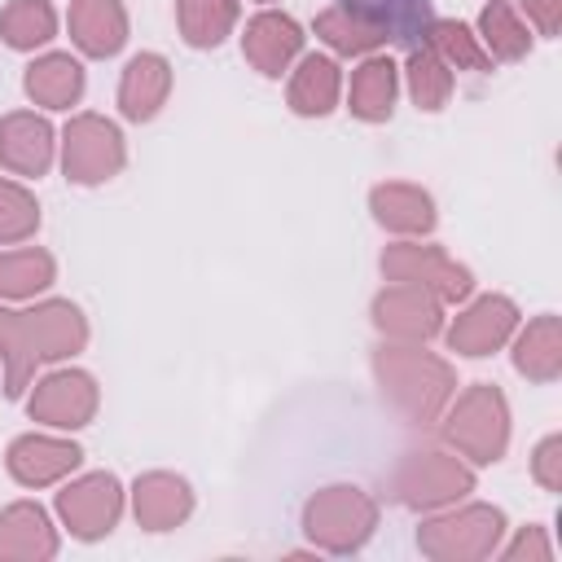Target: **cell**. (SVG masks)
<instances>
[{"label":"cell","instance_id":"obj_1","mask_svg":"<svg viewBox=\"0 0 562 562\" xmlns=\"http://www.w3.org/2000/svg\"><path fill=\"white\" fill-rule=\"evenodd\" d=\"M334 4L400 44H417L435 22V0H334Z\"/></svg>","mask_w":562,"mask_h":562}]
</instances>
